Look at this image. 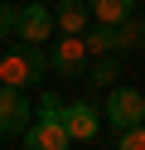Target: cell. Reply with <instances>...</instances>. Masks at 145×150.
Wrapping results in <instances>:
<instances>
[{"mask_svg": "<svg viewBox=\"0 0 145 150\" xmlns=\"http://www.w3.org/2000/svg\"><path fill=\"white\" fill-rule=\"evenodd\" d=\"M48 73V53L39 44H15V49L0 58V82L5 87H34Z\"/></svg>", "mask_w": 145, "mask_h": 150, "instance_id": "6da1fadb", "label": "cell"}, {"mask_svg": "<svg viewBox=\"0 0 145 150\" xmlns=\"http://www.w3.org/2000/svg\"><path fill=\"white\" fill-rule=\"evenodd\" d=\"M87 39L82 34H63V39H53L48 44V68L58 73V78H82L87 73Z\"/></svg>", "mask_w": 145, "mask_h": 150, "instance_id": "7a4b0ae2", "label": "cell"}, {"mask_svg": "<svg viewBox=\"0 0 145 150\" xmlns=\"http://www.w3.org/2000/svg\"><path fill=\"white\" fill-rule=\"evenodd\" d=\"M53 29H58L53 10L39 5V0H29V5H19V10H15V34H19V44H44Z\"/></svg>", "mask_w": 145, "mask_h": 150, "instance_id": "3957f363", "label": "cell"}, {"mask_svg": "<svg viewBox=\"0 0 145 150\" xmlns=\"http://www.w3.org/2000/svg\"><path fill=\"white\" fill-rule=\"evenodd\" d=\"M106 121H111L116 131H131L145 121V97L135 87H111V97H106Z\"/></svg>", "mask_w": 145, "mask_h": 150, "instance_id": "277c9868", "label": "cell"}, {"mask_svg": "<svg viewBox=\"0 0 145 150\" xmlns=\"http://www.w3.org/2000/svg\"><path fill=\"white\" fill-rule=\"evenodd\" d=\"M68 126H63V116H39V121H29V131H24V150H68Z\"/></svg>", "mask_w": 145, "mask_h": 150, "instance_id": "5b68a950", "label": "cell"}, {"mask_svg": "<svg viewBox=\"0 0 145 150\" xmlns=\"http://www.w3.org/2000/svg\"><path fill=\"white\" fill-rule=\"evenodd\" d=\"M29 131V102L19 97V87H0V136Z\"/></svg>", "mask_w": 145, "mask_h": 150, "instance_id": "8992f818", "label": "cell"}, {"mask_svg": "<svg viewBox=\"0 0 145 150\" xmlns=\"http://www.w3.org/2000/svg\"><path fill=\"white\" fill-rule=\"evenodd\" d=\"M63 126L73 140H97V131H102V116H97L92 102H73V107H63Z\"/></svg>", "mask_w": 145, "mask_h": 150, "instance_id": "52a82bcc", "label": "cell"}, {"mask_svg": "<svg viewBox=\"0 0 145 150\" xmlns=\"http://www.w3.org/2000/svg\"><path fill=\"white\" fill-rule=\"evenodd\" d=\"M87 15H92L87 0H58L53 20H58V29H63V34H87Z\"/></svg>", "mask_w": 145, "mask_h": 150, "instance_id": "ba28073f", "label": "cell"}, {"mask_svg": "<svg viewBox=\"0 0 145 150\" xmlns=\"http://www.w3.org/2000/svg\"><path fill=\"white\" fill-rule=\"evenodd\" d=\"M82 39H87V53H92V58H116V53H121L116 24H92V29H87Z\"/></svg>", "mask_w": 145, "mask_h": 150, "instance_id": "9c48e42d", "label": "cell"}, {"mask_svg": "<svg viewBox=\"0 0 145 150\" xmlns=\"http://www.w3.org/2000/svg\"><path fill=\"white\" fill-rule=\"evenodd\" d=\"M92 5V20L97 24H126L135 10V0H87Z\"/></svg>", "mask_w": 145, "mask_h": 150, "instance_id": "30bf717a", "label": "cell"}, {"mask_svg": "<svg viewBox=\"0 0 145 150\" xmlns=\"http://www.w3.org/2000/svg\"><path fill=\"white\" fill-rule=\"evenodd\" d=\"M116 39H121V53H145V24L140 20L116 24Z\"/></svg>", "mask_w": 145, "mask_h": 150, "instance_id": "8fae6325", "label": "cell"}, {"mask_svg": "<svg viewBox=\"0 0 145 150\" xmlns=\"http://www.w3.org/2000/svg\"><path fill=\"white\" fill-rule=\"evenodd\" d=\"M116 73H121V68H116V58H97L92 68H87V87H111Z\"/></svg>", "mask_w": 145, "mask_h": 150, "instance_id": "7c38bea8", "label": "cell"}, {"mask_svg": "<svg viewBox=\"0 0 145 150\" xmlns=\"http://www.w3.org/2000/svg\"><path fill=\"white\" fill-rule=\"evenodd\" d=\"M116 136H121V140H116V150H145V121H140V126H131V131H116Z\"/></svg>", "mask_w": 145, "mask_h": 150, "instance_id": "4fadbf2b", "label": "cell"}, {"mask_svg": "<svg viewBox=\"0 0 145 150\" xmlns=\"http://www.w3.org/2000/svg\"><path fill=\"white\" fill-rule=\"evenodd\" d=\"M10 34H15V10H5V5H0V44H5Z\"/></svg>", "mask_w": 145, "mask_h": 150, "instance_id": "5bb4252c", "label": "cell"}, {"mask_svg": "<svg viewBox=\"0 0 145 150\" xmlns=\"http://www.w3.org/2000/svg\"><path fill=\"white\" fill-rule=\"evenodd\" d=\"M0 87H5V82H0Z\"/></svg>", "mask_w": 145, "mask_h": 150, "instance_id": "9a60e30c", "label": "cell"}, {"mask_svg": "<svg viewBox=\"0 0 145 150\" xmlns=\"http://www.w3.org/2000/svg\"><path fill=\"white\" fill-rule=\"evenodd\" d=\"M39 5H44V0H39Z\"/></svg>", "mask_w": 145, "mask_h": 150, "instance_id": "2e32d148", "label": "cell"}]
</instances>
